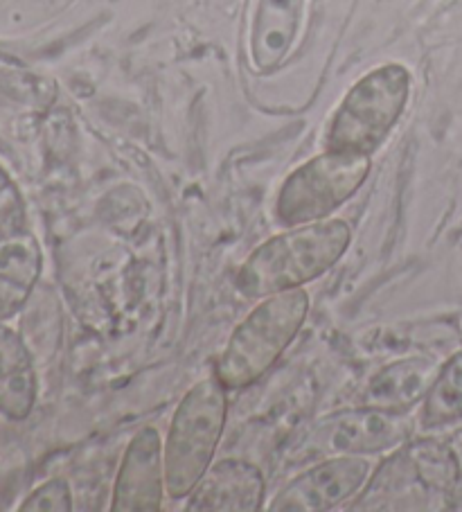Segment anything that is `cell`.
I'll return each instance as SVG.
<instances>
[{
    "label": "cell",
    "mask_w": 462,
    "mask_h": 512,
    "mask_svg": "<svg viewBox=\"0 0 462 512\" xmlns=\"http://www.w3.org/2000/svg\"><path fill=\"white\" fill-rule=\"evenodd\" d=\"M350 242L352 231L343 219L289 226V231L271 237L248 255L239 267L235 287L246 298L302 287L330 271Z\"/></svg>",
    "instance_id": "obj_1"
},
{
    "label": "cell",
    "mask_w": 462,
    "mask_h": 512,
    "mask_svg": "<svg viewBox=\"0 0 462 512\" xmlns=\"http://www.w3.org/2000/svg\"><path fill=\"white\" fill-rule=\"evenodd\" d=\"M307 314L309 294L302 287L264 296L221 350L215 366L221 384L239 391L262 379L298 337Z\"/></svg>",
    "instance_id": "obj_2"
},
{
    "label": "cell",
    "mask_w": 462,
    "mask_h": 512,
    "mask_svg": "<svg viewBox=\"0 0 462 512\" xmlns=\"http://www.w3.org/2000/svg\"><path fill=\"white\" fill-rule=\"evenodd\" d=\"M228 388L217 375L194 384L174 411L165 440V488L172 499L190 497L208 472L224 436Z\"/></svg>",
    "instance_id": "obj_3"
},
{
    "label": "cell",
    "mask_w": 462,
    "mask_h": 512,
    "mask_svg": "<svg viewBox=\"0 0 462 512\" xmlns=\"http://www.w3.org/2000/svg\"><path fill=\"white\" fill-rule=\"evenodd\" d=\"M411 97V73L402 64L372 68L354 82L325 129V149L372 156L390 136Z\"/></svg>",
    "instance_id": "obj_4"
},
{
    "label": "cell",
    "mask_w": 462,
    "mask_h": 512,
    "mask_svg": "<svg viewBox=\"0 0 462 512\" xmlns=\"http://www.w3.org/2000/svg\"><path fill=\"white\" fill-rule=\"evenodd\" d=\"M458 479V456L447 445L404 443L363 485L352 510H429L456 488Z\"/></svg>",
    "instance_id": "obj_5"
},
{
    "label": "cell",
    "mask_w": 462,
    "mask_h": 512,
    "mask_svg": "<svg viewBox=\"0 0 462 512\" xmlns=\"http://www.w3.org/2000/svg\"><path fill=\"white\" fill-rule=\"evenodd\" d=\"M370 170L372 158L366 154L325 149L287 176L275 201V215L284 226L321 222L354 197Z\"/></svg>",
    "instance_id": "obj_6"
},
{
    "label": "cell",
    "mask_w": 462,
    "mask_h": 512,
    "mask_svg": "<svg viewBox=\"0 0 462 512\" xmlns=\"http://www.w3.org/2000/svg\"><path fill=\"white\" fill-rule=\"evenodd\" d=\"M413 422L406 411H386L363 404L316 422L302 440L305 454L363 456L397 449L411 438Z\"/></svg>",
    "instance_id": "obj_7"
},
{
    "label": "cell",
    "mask_w": 462,
    "mask_h": 512,
    "mask_svg": "<svg viewBox=\"0 0 462 512\" xmlns=\"http://www.w3.org/2000/svg\"><path fill=\"white\" fill-rule=\"evenodd\" d=\"M370 463L363 456H330L298 474L275 494L273 512H323L341 506L363 490Z\"/></svg>",
    "instance_id": "obj_8"
},
{
    "label": "cell",
    "mask_w": 462,
    "mask_h": 512,
    "mask_svg": "<svg viewBox=\"0 0 462 512\" xmlns=\"http://www.w3.org/2000/svg\"><path fill=\"white\" fill-rule=\"evenodd\" d=\"M165 445L154 427L140 429L122 456L113 485V512H158L165 492Z\"/></svg>",
    "instance_id": "obj_9"
},
{
    "label": "cell",
    "mask_w": 462,
    "mask_h": 512,
    "mask_svg": "<svg viewBox=\"0 0 462 512\" xmlns=\"http://www.w3.org/2000/svg\"><path fill=\"white\" fill-rule=\"evenodd\" d=\"M262 472L246 461H221L208 467L194 485L188 512H257L264 506Z\"/></svg>",
    "instance_id": "obj_10"
},
{
    "label": "cell",
    "mask_w": 462,
    "mask_h": 512,
    "mask_svg": "<svg viewBox=\"0 0 462 512\" xmlns=\"http://www.w3.org/2000/svg\"><path fill=\"white\" fill-rule=\"evenodd\" d=\"M305 0H257L251 28V61L257 73H273L298 39Z\"/></svg>",
    "instance_id": "obj_11"
},
{
    "label": "cell",
    "mask_w": 462,
    "mask_h": 512,
    "mask_svg": "<svg viewBox=\"0 0 462 512\" xmlns=\"http://www.w3.org/2000/svg\"><path fill=\"white\" fill-rule=\"evenodd\" d=\"M41 267L43 253L32 233L0 237V321L23 310L39 282Z\"/></svg>",
    "instance_id": "obj_12"
},
{
    "label": "cell",
    "mask_w": 462,
    "mask_h": 512,
    "mask_svg": "<svg viewBox=\"0 0 462 512\" xmlns=\"http://www.w3.org/2000/svg\"><path fill=\"white\" fill-rule=\"evenodd\" d=\"M440 364L429 357H406L388 364L370 379L363 404L386 411H408L431 391Z\"/></svg>",
    "instance_id": "obj_13"
},
{
    "label": "cell",
    "mask_w": 462,
    "mask_h": 512,
    "mask_svg": "<svg viewBox=\"0 0 462 512\" xmlns=\"http://www.w3.org/2000/svg\"><path fill=\"white\" fill-rule=\"evenodd\" d=\"M37 402V373L25 341L0 323V413L10 420L30 416Z\"/></svg>",
    "instance_id": "obj_14"
},
{
    "label": "cell",
    "mask_w": 462,
    "mask_h": 512,
    "mask_svg": "<svg viewBox=\"0 0 462 512\" xmlns=\"http://www.w3.org/2000/svg\"><path fill=\"white\" fill-rule=\"evenodd\" d=\"M462 416V350L440 368L431 391L424 397L422 427L435 429Z\"/></svg>",
    "instance_id": "obj_15"
},
{
    "label": "cell",
    "mask_w": 462,
    "mask_h": 512,
    "mask_svg": "<svg viewBox=\"0 0 462 512\" xmlns=\"http://www.w3.org/2000/svg\"><path fill=\"white\" fill-rule=\"evenodd\" d=\"M75 0H5L0 5V37H21L55 21Z\"/></svg>",
    "instance_id": "obj_16"
},
{
    "label": "cell",
    "mask_w": 462,
    "mask_h": 512,
    "mask_svg": "<svg viewBox=\"0 0 462 512\" xmlns=\"http://www.w3.org/2000/svg\"><path fill=\"white\" fill-rule=\"evenodd\" d=\"M25 231V201L12 176L0 165V237Z\"/></svg>",
    "instance_id": "obj_17"
},
{
    "label": "cell",
    "mask_w": 462,
    "mask_h": 512,
    "mask_svg": "<svg viewBox=\"0 0 462 512\" xmlns=\"http://www.w3.org/2000/svg\"><path fill=\"white\" fill-rule=\"evenodd\" d=\"M23 512H70L73 510V494L64 479H52L39 485L21 506Z\"/></svg>",
    "instance_id": "obj_18"
},
{
    "label": "cell",
    "mask_w": 462,
    "mask_h": 512,
    "mask_svg": "<svg viewBox=\"0 0 462 512\" xmlns=\"http://www.w3.org/2000/svg\"><path fill=\"white\" fill-rule=\"evenodd\" d=\"M456 249H458V260H460V267H462V228L458 233V242H456Z\"/></svg>",
    "instance_id": "obj_19"
}]
</instances>
